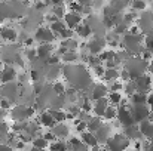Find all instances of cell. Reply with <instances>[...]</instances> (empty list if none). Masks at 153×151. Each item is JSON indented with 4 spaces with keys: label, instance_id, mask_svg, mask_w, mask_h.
Returning <instances> with one entry per match:
<instances>
[{
    "label": "cell",
    "instance_id": "1f68e13d",
    "mask_svg": "<svg viewBox=\"0 0 153 151\" xmlns=\"http://www.w3.org/2000/svg\"><path fill=\"white\" fill-rule=\"evenodd\" d=\"M62 59H64L65 62H73V61L79 59V56H77L76 52H65V53L62 55Z\"/></svg>",
    "mask_w": 153,
    "mask_h": 151
},
{
    "label": "cell",
    "instance_id": "5b68a950",
    "mask_svg": "<svg viewBox=\"0 0 153 151\" xmlns=\"http://www.w3.org/2000/svg\"><path fill=\"white\" fill-rule=\"evenodd\" d=\"M116 116L119 119V123L123 124L125 127H129V126H134L135 124V122H134V119H132V116L129 113V108H126V107H120L116 111Z\"/></svg>",
    "mask_w": 153,
    "mask_h": 151
},
{
    "label": "cell",
    "instance_id": "e575fe53",
    "mask_svg": "<svg viewBox=\"0 0 153 151\" xmlns=\"http://www.w3.org/2000/svg\"><path fill=\"white\" fill-rule=\"evenodd\" d=\"M53 16L55 18H62L64 16V7H62V4H58V6H53Z\"/></svg>",
    "mask_w": 153,
    "mask_h": 151
},
{
    "label": "cell",
    "instance_id": "74e56055",
    "mask_svg": "<svg viewBox=\"0 0 153 151\" xmlns=\"http://www.w3.org/2000/svg\"><path fill=\"white\" fill-rule=\"evenodd\" d=\"M71 36H73V30H67V28H64V30L59 33V37H61V39H64V40L71 39Z\"/></svg>",
    "mask_w": 153,
    "mask_h": 151
},
{
    "label": "cell",
    "instance_id": "5bb4252c",
    "mask_svg": "<svg viewBox=\"0 0 153 151\" xmlns=\"http://www.w3.org/2000/svg\"><path fill=\"white\" fill-rule=\"evenodd\" d=\"M128 141L129 139H135V141H138L143 135L140 133V129H138V126H129V127H125V130H123V133H122Z\"/></svg>",
    "mask_w": 153,
    "mask_h": 151
},
{
    "label": "cell",
    "instance_id": "ffe728a7",
    "mask_svg": "<svg viewBox=\"0 0 153 151\" xmlns=\"http://www.w3.org/2000/svg\"><path fill=\"white\" fill-rule=\"evenodd\" d=\"M0 36H1V39H4V40H9V42H13V40H16V31L13 30V28H1L0 30Z\"/></svg>",
    "mask_w": 153,
    "mask_h": 151
},
{
    "label": "cell",
    "instance_id": "681fc988",
    "mask_svg": "<svg viewBox=\"0 0 153 151\" xmlns=\"http://www.w3.org/2000/svg\"><path fill=\"white\" fill-rule=\"evenodd\" d=\"M42 138H43V139H45L46 142H48V141H52V139H55L52 133H46V135H45V136H42Z\"/></svg>",
    "mask_w": 153,
    "mask_h": 151
},
{
    "label": "cell",
    "instance_id": "f546056e",
    "mask_svg": "<svg viewBox=\"0 0 153 151\" xmlns=\"http://www.w3.org/2000/svg\"><path fill=\"white\" fill-rule=\"evenodd\" d=\"M119 64H120V59H119L117 53H114V56H113V58H110L108 61H105L107 68H113V70H116V67H117Z\"/></svg>",
    "mask_w": 153,
    "mask_h": 151
},
{
    "label": "cell",
    "instance_id": "11a10c76",
    "mask_svg": "<svg viewBox=\"0 0 153 151\" xmlns=\"http://www.w3.org/2000/svg\"><path fill=\"white\" fill-rule=\"evenodd\" d=\"M95 151H107V150H95Z\"/></svg>",
    "mask_w": 153,
    "mask_h": 151
},
{
    "label": "cell",
    "instance_id": "6da1fadb",
    "mask_svg": "<svg viewBox=\"0 0 153 151\" xmlns=\"http://www.w3.org/2000/svg\"><path fill=\"white\" fill-rule=\"evenodd\" d=\"M146 68H147V62L144 59H141V56H132V58H129L126 61V67H125V70L129 74V79H132V80H135L137 77L143 76V73L146 71Z\"/></svg>",
    "mask_w": 153,
    "mask_h": 151
},
{
    "label": "cell",
    "instance_id": "2e32d148",
    "mask_svg": "<svg viewBox=\"0 0 153 151\" xmlns=\"http://www.w3.org/2000/svg\"><path fill=\"white\" fill-rule=\"evenodd\" d=\"M104 95H107V88L104 85H92V91H91V99H101Z\"/></svg>",
    "mask_w": 153,
    "mask_h": 151
},
{
    "label": "cell",
    "instance_id": "60d3db41",
    "mask_svg": "<svg viewBox=\"0 0 153 151\" xmlns=\"http://www.w3.org/2000/svg\"><path fill=\"white\" fill-rule=\"evenodd\" d=\"M25 55H27V58H28L31 62H33V61L37 58V55H36V50H34V49H28L27 52H25Z\"/></svg>",
    "mask_w": 153,
    "mask_h": 151
},
{
    "label": "cell",
    "instance_id": "7402d4cb",
    "mask_svg": "<svg viewBox=\"0 0 153 151\" xmlns=\"http://www.w3.org/2000/svg\"><path fill=\"white\" fill-rule=\"evenodd\" d=\"M68 150H71V151H88V147H86V145H85L83 142H80L79 139L73 138V139L70 141Z\"/></svg>",
    "mask_w": 153,
    "mask_h": 151
},
{
    "label": "cell",
    "instance_id": "3957f363",
    "mask_svg": "<svg viewBox=\"0 0 153 151\" xmlns=\"http://www.w3.org/2000/svg\"><path fill=\"white\" fill-rule=\"evenodd\" d=\"M34 110L31 107H27V105H16L13 110H12V119L16 120V122H25L30 116H33Z\"/></svg>",
    "mask_w": 153,
    "mask_h": 151
},
{
    "label": "cell",
    "instance_id": "ac0fdd59",
    "mask_svg": "<svg viewBox=\"0 0 153 151\" xmlns=\"http://www.w3.org/2000/svg\"><path fill=\"white\" fill-rule=\"evenodd\" d=\"M52 135H53V138H65L67 135H68V127L67 126H64V124H55V127L52 129L51 132Z\"/></svg>",
    "mask_w": 153,
    "mask_h": 151
},
{
    "label": "cell",
    "instance_id": "4fadbf2b",
    "mask_svg": "<svg viewBox=\"0 0 153 151\" xmlns=\"http://www.w3.org/2000/svg\"><path fill=\"white\" fill-rule=\"evenodd\" d=\"M52 50H53V46H52L51 43H45V45H40V46L36 49V55H37V58L46 61V59L51 56Z\"/></svg>",
    "mask_w": 153,
    "mask_h": 151
},
{
    "label": "cell",
    "instance_id": "c3c4849f",
    "mask_svg": "<svg viewBox=\"0 0 153 151\" xmlns=\"http://www.w3.org/2000/svg\"><path fill=\"white\" fill-rule=\"evenodd\" d=\"M119 76H120L123 80H128V79H129V74H128V71H126V70H123V71H122V74H119Z\"/></svg>",
    "mask_w": 153,
    "mask_h": 151
},
{
    "label": "cell",
    "instance_id": "e0dca14e",
    "mask_svg": "<svg viewBox=\"0 0 153 151\" xmlns=\"http://www.w3.org/2000/svg\"><path fill=\"white\" fill-rule=\"evenodd\" d=\"M64 18H65V24H67L68 30L76 28V27L79 25V22H80V16H79V15H76V13H73V12H70V13L64 15Z\"/></svg>",
    "mask_w": 153,
    "mask_h": 151
},
{
    "label": "cell",
    "instance_id": "d4e9b609",
    "mask_svg": "<svg viewBox=\"0 0 153 151\" xmlns=\"http://www.w3.org/2000/svg\"><path fill=\"white\" fill-rule=\"evenodd\" d=\"M146 101H147L146 94H138V92H135V94L132 95V104H134V105H146Z\"/></svg>",
    "mask_w": 153,
    "mask_h": 151
},
{
    "label": "cell",
    "instance_id": "816d5d0a",
    "mask_svg": "<svg viewBox=\"0 0 153 151\" xmlns=\"http://www.w3.org/2000/svg\"><path fill=\"white\" fill-rule=\"evenodd\" d=\"M0 151H12V150H10V147H7V145H1V144H0Z\"/></svg>",
    "mask_w": 153,
    "mask_h": 151
},
{
    "label": "cell",
    "instance_id": "ab89813d",
    "mask_svg": "<svg viewBox=\"0 0 153 151\" xmlns=\"http://www.w3.org/2000/svg\"><path fill=\"white\" fill-rule=\"evenodd\" d=\"M132 7H134L135 10H144V9H146V3L141 1V0H138V1H134V3H132Z\"/></svg>",
    "mask_w": 153,
    "mask_h": 151
},
{
    "label": "cell",
    "instance_id": "f1b7e54d",
    "mask_svg": "<svg viewBox=\"0 0 153 151\" xmlns=\"http://www.w3.org/2000/svg\"><path fill=\"white\" fill-rule=\"evenodd\" d=\"M101 124H102V123H101V120H100V119H91V120L86 123V127H88L91 132H95V130H97Z\"/></svg>",
    "mask_w": 153,
    "mask_h": 151
},
{
    "label": "cell",
    "instance_id": "f35d334b",
    "mask_svg": "<svg viewBox=\"0 0 153 151\" xmlns=\"http://www.w3.org/2000/svg\"><path fill=\"white\" fill-rule=\"evenodd\" d=\"M120 101H122V96H120L119 92H113V94H110V102H113V104H119Z\"/></svg>",
    "mask_w": 153,
    "mask_h": 151
},
{
    "label": "cell",
    "instance_id": "d6a6232c",
    "mask_svg": "<svg viewBox=\"0 0 153 151\" xmlns=\"http://www.w3.org/2000/svg\"><path fill=\"white\" fill-rule=\"evenodd\" d=\"M68 150V145L64 144V142H55L51 145V151H67Z\"/></svg>",
    "mask_w": 153,
    "mask_h": 151
},
{
    "label": "cell",
    "instance_id": "cb8c5ba5",
    "mask_svg": "<svg viewBox=\"0 0 153 151\" xmlns=\"http://www.w3.org/2000/svg\"><path fill=\"white\" fill-rule=\"evenodd\" d=\"M76 31H77V34L82 36V37H88V36H91V33H92L88 24H79V25L76 27Z\"/></svg>",
    "mask_w": 153,
    "mask_h": 151
},
{
    "label": "cell",
    "instance_id": "d590c367",
    "mask_svg": "<svg viewBox=\"0 0 153 151\" xmlns=\"http://www.w3.org/2000/svg\"><path fill=\"white\" fill-rule=\"evenodd\" d=\"M113 56H114V52H113V50H110V52H102V53H100L98 59H100V62H105V61H108V59L113 58Z\"/></svg>",
    "mask_w": 153,
    "mask_h": 151
},
{
    "label": "cell",
    "instance_id": "db71d44e",
    "mask_svg": "<svg viewBox=\"0 0 153 151\" xmlns=\"http://www.w3.org/2000/svg\"><path fill=\"white\" fill-rule=\"evenodd\" d=\"M30 151H45V150H39V148H33V150H30Z\"/></svg>",
    "mask_w": 153,
    "mask_h": 151
},
{
    "label": "cell",
    "instance_id": "8fae6325",
    "mask_svg": "<svg viewBox=\"0 0 153 151\" xmlns=\"http://www.w3.org/2000/svg\"><path fill=\"white\" fill-rule=\"evenodd\" d=\"M16 77V71L12 67H4L3 71H0V80L3 82V85L6 83H12V80Z\"/></svg>",
    "mask_w": 153,
    "mask_h": 151
},
{
    "label": "cell",
    "instance_id": "83f0119b",
    "mask_svg": "<svg viewBox=\"0 0 153 151\" xmlns=\"http://www.w3.org/2000/svg\"><path fill=\"white\" fill-rule=\"evenodd\" d=\"M64 28H65V24H62L61 21H55V22L51 24V31L53 33V36L55 34H59Z\"/></svg>",
    "mask_w": 153,
    "mask_h": 151
},
{
    "label": "cell",
    "instance_id": "f907efd6",
    "mask_svg": "<svg viewBox=\"0 0 153 151\" xmlns=\"http://www.w3.org/2000/svg\"><path fill=\"white\" fill-rule=\"evenodd\" d=\"M146 102H147V104H149V105H150V107L153 108V94L147 96V101H146Z\"/></svg>",
    "mask_w": 153,
    "mask_h": 151
},
{
    "label": "cell",
    "instance_id": "9a60e30c",
    "mask_svg": "<svg viewBox=\"0 0 153 151\" xmlns=\"http://www.w3.org/2000/svg\"><path fill=\"white\" fill-rule=\"evenodd\" d=\"M138 129H140V133L143 136H146V138H149V139L153 141V122H150V120L141 122V124H140Z\"/></svg>",
    "mask_w": 153,
    "mask_h": 151
},
{
    "label": "cell",
    "instance_id": "52a82bcc",
    "mask_svg": "<svg viewBox=\"0 0 153 151\" xmlns=\"http://www.w3.org/2000/svg\"><path fill=\"white\" fill-rule=\"evenodd\" d=\"M0 94L3 95V98L10 102V101H13L18 95H19V92H18V86L16 85H13V83H6V85H3L1 86V89H0Z\"/></svg>",
    "mask_w": 153,
    "mask_h": 151
},
{
    "label": "cell",
    "instance_id": "ba28073f",
    "mask_svg": "<svg viewBox=\"0 0 153 151\" xmlns=\"http://www.w3.org/2000/svg\"><path fill=\"white\" fill-rule=\"evenodd\" d=\"M140 28L144 33H147V34L153 33V13L144 12L141 15V18H140Z\"/></svg>",
    "mask_w": 153,
    "mask_h": 151
},
{
    "label": "cell",
    "instance_id": "836d02e7",
    "mask_svg": "<svg viewBox=\"0 0 153 151\" xmlns=\"http://www.w3.org/2000/svg\"><path fill=\"white\" fill-rule=\"evenodd\" d=\"M33 145H34V148H39V150H45V147L48 145V142L43 139V138H36L34 141H33Z\"/></svg>",
    "mask_w": 153,
    "mask_h": 151
},
{
    "label": "cell",
    "instance_id": "bcb514c9",
    "mask_svg": "<svg viewBox=\"0 0 153 151\" xmlns=\"http://www.w3.org/2000/svg\"><path fill=\"white\" fill-rule=\"evenodd\" d=\"M9 105H10V102H9V101H6V99L0 101V107H1L3 110H7V108H9Z\"/></svg>",
    "mask_w": 153,
    "mask_h": 151
},
{
    "label": "cell",
    "instance_id": "7a4b0ae2",
    "mask_svg": "<svg viewBox=\"0 0 153 151\" xmlns=\"http://www.w3.org/2000/svg\"><path fill=\"white\" fill-rule=\"evenodd\" d=\"M128 145H129V142L122 133H117L107 139V147L110 151H123Z\"/></svg>",
    "mask_w": 153,
    "mask_h": 151
},
{
    "label": "cell",
    "instance_id": "9c48e42d",
    "mask_svg": "<svg viewBox=\"0 0 153 151\" xmlns=\"http://www.w3.org/2000/svg\"><path fill=\"white\" fill-rule=\"evenodd\" d=\"M104 45H105V39L104 37H94L88 45H86V49L89 50V53L91 55H97V53H100L104 48Z\"/></svg>",
    "mask_w": 153,
    "mask_h": 151
},
{
    "label": "cell",
    "instance_id": "30bf717a",
    "mask_svg": "<svg viewBox=\"0 0 153 151\" xmlns=\"http://www.w3.org/2000/svg\"><path fill=\"white\" fill-rule=\"evenodd\" d=\"M53 39H55V36H53V33H52L49 28H43V27H40V28L36 31V40L42 42V45H45V43H51Z\"/></svg>",
    "mask_w": 153,
    "mask_h": 151
},
{
    "label": "cell",
    "instance_id": "ee69618b",
    "mask_svg": "<svg viewBox=\"0 0 153 151\" xmlns=\"http://www.w3.org/2000/svg\"><path fill=\"white\" fill-rule=\"evenodd\" d=\"M94 70H95V74H97V76L102 77V74H104V68H102L101 65H97V67H94Z\"/></svg>",
    "mask_w": 153,
    "mask_h": 151
},
{
    "label": "cell",
    "instance_id": "44dd1931",
    "mask_svg": "<svg viewBox=\"0 0 153 151\" xmlns=\"http://www.w3.org/2000/svg\"><path fill=\"white\" fill-rule=\"evenodd\" d=\"M82 141H83V144H85L86 147H94V148H97V145H98V141L95 139V136H94L91 132L83 133V135H82Z\"/></svg>",
    "mask_w": 153,
    "mask_h": 151
},
{
    "label": "cell",
    "instance_id": "277c9868",
    "mask_svg": "<svg viewBox=\"0 0 153 151\" xmlns=\"http://www.w3.org/2000/svg\"><path fill=\"white\" fill-rule=\"evenodd\" d=\"M129 113H131V116H132V119H134V122L137 123V122H144V120H147L149 119V114H150V111H149V108L146 107V105H134L132 108H129Z\"/></svg>",
    "mask_w": 153,
    "mask_h": 151
},
{
    "label": "cell",
    "instance_id": "b9f144b4",
    "mask_svg": "<svg viewBox=\"0 0 153 151\" xmlns=\"http://www.w3.org/2000/svg\"><path fill=\"white\" fill-rule=\"evenodd\" d=\"M125 91H126V94L131 95V96L135 94V89H134V85H132V83H128V85L125 86Z\"/></svg>",
    "mask_w": 153,
    "mask_h": 151
},
{
    "label": "cell",
    "instance_id": "4316f807",
    "mask_svg": "<svg viewBox=\"0 0 153 151\" xmlns=\"http://www.w3.org/2000/svg\"><path fill=\"white\" fill-rule=\"evenodd\" d=\"M51 117L53 119V122H59V123H62L64 120H65V113H62V111H59V110H51Z\"/></svg>",
    "mask_w": 153,
    "mask_h": 151
},
{
    "label": "cell",
    "instance_id": "7bdbcfd3",
    "mask_svg": "<svg viewBox=\"0 0 153 151\" xmlns=\"http://www.w3.org/2000/svg\"><path fill=\"white\" fill-rule=\"evenodd\" d=\"M120 89H122V85H120V83H111V85H110L111 94H113V92H117V91H120Z\"/></svg>",
    "mask_w": 153,
    "mask_h": 151
},
{
    "label": "cell",
    "instance_id": "8992f818",
    "mask_svg": "<svg viewBox=\"0 0 153 151\" xmlns=\"http://www.w3.org/2000/svg\"><path fill=\"white\" fill-rule=\"evenodd\" d=\"M132 85H134V89L135 92L138 94H147V91L150 89V77L147 76H140L137 77L135 80H132Z\"/></svg>",
    "mask_w": 153,
    "mask_h": 151
},
{
    "label": "cell",
    "instance_id": "603a6c76",
    "mask_svg": "<svg viewBox=\"0 0 153 151\" xmlns=\"http://www.w3.org/2000/svg\"><path fill=\"white\" fill-rule=\"evenodd\" d=\"M39 122H40L43 126H48V127H52V126L55 124V122H53V119L51 117L49 113H42L40 117H39Z\"/></svg>",
    "mask_w": 153,
    "mask_h": 151
},
{
    "label": "cell",
    "instance_id": "4dcf8cb0",
    "mask_svg": "<svg viewBox=\"0 0 153 151\" xmlns=\"http://www.w3.org/2000/svg\"><path fill=\"white\" fill-rule=\"evenodd\" d=\"M59 70H61V68L58 67V64H56V65H51L49 70H48V79H49V80H53L55 77H58Z\"/></svg>",
    "mask_w": 153,
    "mask_h": 151
},
{
    "label": "cell",
    "instance_id": "7c38bea8",
    "mask_svg": "<svg viewBox=\"0 0 153 151\" xmlns=\"http://www.w3.org/2000/svg\"><path fill=\"white\" fill-rule=\"evenodd\" d=\"M95 139L98 141V142H104V141H107L108 138H110V126L108 124H101L97 130H95Z\"/></svg>",
    "mask_w": 153,
    "mask_h": 151
},
{
    "label": "cell",
    "instance_id": "7dc6e473",
    "mask_svg": "<svg viewBox=\"0 0 153 151\" xmlns=\"http://www.w3.org/2000/svg\"><path fill=\"white\" fill-rule=\"evenodd\" d=\"M144 151H153V142H146Z\"/></svg>",
    "mask_w": 153,
    "mask_h": 151
},
{
    "label": "cell",
    "instance_id": "d6986e66",
    "mask_svg": "<svg viewBox=\"0 0 153 151\" xmlns=\"http://www.w3.org/2000/svg\"><path fill=\"white\" fill-rule=\"evenodd\" d=\"M107 107H108V101L105 99V98H101V99H98L97 102H95L94 111H95V114H97L98 117H101V116H104Z\"/></svg>",
    "mask_w": 153,
    "mask_h": 151
},
{
    "label": "cell",
    "instance_id": "484cf974",
    "mask_svg": "<svg viewBox=\"0 0 153 151\" xmlns=\"http://www.w3.org/2000/svg\"><path fill=\"white\" fill-rule=\"evenodd\" d=\"M102 77H104L105 80H116V79L119 77V73H117V70L107 68V70H104V74H102Z\"/></svg>",
    "mask_w": 153,
    "mask_h": 151
},
{
    "label": "cell",
    "instance_id": "8d00e7d4",
    "mask_svg": "<svg viewBox=\"0 0 153 151\" xmlns=\"http://www.w3.org/2000/svg\"><path fill=\"white\" fill-rule=\"evenodd\" d=\"M114 116H116V108H114V107H107V110H105V113H104V117L110 120V119H113Z\"/></svg>",
    "mask_w": 153,
    "mask_h": 151
},
{
    "label": "cell",
    "instance_id": "f6af8a7d",
    "mask_svg": "<svg viewBox=\"0 0 153 151\" xmlns=\"http://www.w3.org/2000/svg\"><path fill=\"white\" fill-rule=\"evenodd\" d=\"M76 129H77V132H83V130L86 129V123L79 122V123H77V126H76Z\"/></svg>",
    "mask_w": 153,
    "mask_h": 151
},
{
    "label": "cell",
    "instance_id": "f5cc1de1",
    "mask_svg": "<svg viewBox=\"0 0 153 151\" xmlns=\"http://www.w3.org/2000/svg\"><path fill=\"white\" fill-rule=\"evenodd\" d=\"M147 68H149V71H150V73H153V61H150V64L147 65Z\"/></svg>",
    "mask_w": 153,
    "mask_h": 151
}]
</instances>
